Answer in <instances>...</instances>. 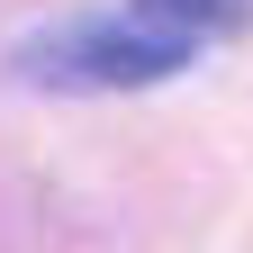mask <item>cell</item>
Here are the masks:
<instances>
[{
  "mask_svg": "<svg viewBox=\"0 0 253 253\" xmlns=\"http://www.w3.org/2000/svg\"><path fill=\"white\" fill-rule=\"evenodd\" d=\"M190 45L181 27L145 18V9H118V18H63V27H37L18 45V82L37 90H145V82H172Z\"/></svg>",
  "mask_w": 253,
  "mask_h": 253,
  "instance_id": "1",
  "label": "cell"
},
{
  "mask_svg": "<svg viewBox=\"0 0 253 253\" xmlns=\"http://www.w3.org/2000/svg\"><path fill=\"white\" fill-rule=\"evenodd\" d=\"M126 9L163 18V27H181V37H217V27H244L253 18V0H126Z\"/></svg>",
  "mask_w": 253,
  "mask_h": 253,
  "instance_id": "2",
  "label": "cell"
}]
</instances>
